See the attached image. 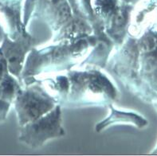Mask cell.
<instances>
[{
  "label": "cell",
  "mask_w": 157,
  "mask_h": 156,
  "mask_svg": "<svg viewBox=\"0 0 157 156\" xmlns=\"http://www.w3.org/2000/svg\"><path fill=\"white\" fill-rule=\"evenodd\" d=\"M7 106L8 105L5 101H2L0 100V120H2V119L4 118V116H5Z\"/></svg>",
  "instance_id": "cell-1"
}]
</instances>
